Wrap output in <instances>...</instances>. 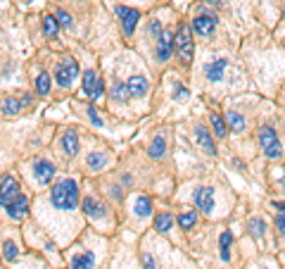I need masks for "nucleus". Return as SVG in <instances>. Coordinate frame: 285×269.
<instances>
[{"mask_svg": "<svg viewBox=\"0 0 285 269\" xmlns=\"http://www.w3.org/2000/svg\"><path fill=\"white\" fill-rule=\"evenodd\" d=\"M50 200L57 210H76L79 207V186L74 179H62L50 191Z\"/></svg>", "mask_w": 285, "mask_h": 269, "instance_id": "nucleus-1", "label": "nucleus"}, {"mask_svg": "<svg viewBox=\"0 0 285 269\" xmlns=\"http://www.w3.org/2000/svg\"><path fill=\"white\" fill-rule=\"evenodd\" d=\"M259 145H261L264 155L271 157V160H278V157L283 155V145L278 141L276 129H271V126H261V129H259Z\"/></svg>", "mask_w": 285, "mask_h": 269, "instance_id": "nucleus-2", "label": "nucleus"}, {"mask_svg": "<svg viewBox=\"0 0 285 269\" xmlns=\"http://www.w3.org/2000/svg\"><path fill=\"white\" fill-rule=\"evenodd\" d=\"M176 48H178V55L183 57V62H190V60H193L195 43H193V34H190V27H188V24H181V27H178Z\"/></svg>", "mask_w": 285, "mask_h": 269, "instance_id": "nucleus-3", "label": "nucleus"}, {"mask_svg": "<svg viewBox=\"0 0 285 269\" xmlns=\"http://www.w3.org/2000/svg\"><path fill=\"white\" fill-rule=\"evenodd\" d=\"M74 76H79V64H76L74 57H64V62L60 64V69H57V74H55V79H57V83H60L62 88H69Z\"/></svg>", "mask_w": 285, "mask_h": 269, "instance_id": "nucleus-4", "label": "nucleus"}, {"mask_svg": "<svg viewBox=\"0 0 285 269\" xmlns=\"http://www.w3.org/2000/svg\"><path fill=\"white\" fill-rule=\"evenodd\" d=\"M83 93H86L90 100H98L105 96V81L100 79L93 69H88L86 76H83Z\"/></svg>", "mask_w": 285, "mask_h": 269, "instance_id": "nucleus-5", "label": "nucleus"}, {"mask_svg": "<svg viewBox=\"0 0 285 269\" xmlns=\"http://www.w3.org/2000/svg\"><path fill=\"white\" fill-rule=\"evenodd\" d=\"M17 196H19L17 179H15V176H10V174H5V176L0 179V205L8 207Z\"/></svg>", "mask_w": 285, "mask_h": 269, "instance_id": "nucleus-6", "label": "nucleus"}, {"mask_svg": "<svg viewBox=\"0 0 285 269\" xmlns=\"http://www.w3.org/2000/svg\"><path fill=\"white\" fill-rule=\"evenodd\" d=\"M214 29H216V17H214V15L200 12V15L193 19V31H195L197 36H212Z\"/></svg>", "mask_w": 285, "mask_h": 269, "instance_id": "nucleus-7", "label": "nucleus"}, {"mask_svg": "<svg viewBox=\"0 0 285 269\" xmlns=\"http://www.w3.org/2000/svg\"><path fill=\"white\" fill-rule=\"evenodd\" d=\"M116 15H119V19H121V27H124V34L126 36H131L133 34L135 24H138V19H140V12L133 8H116Z\"/></svg>", "mask_w": 285, "mask_h": 269, "instance_id": "nucleus-8", "label": "nucleus"}, {"mask_svg": "<svg viewBox=\"0 0 285 269\" xmlns=\"http://www.w3.org/2000/svg\"><path fill=\"white\" fill-rule=\"evenodd\" d=\"M193 203H195L202 212H212L214 210V189L212 186H200V189H195Z\"/></svg>", "mask_w": 285, "mask_h": 269, "instance_id": "nucleus-9", "label": "nucleus"}, {"mask_svg": "<svg viewBox=\"0 0 285 269\" xmlns=\"http://www.w3.org/2000/svg\"><path fill=\"white\" fill-rule=\"evenodd\" d=\"M34 176L38 179V184H43V186H48L50 181H53L55 176V164L50 160H36L34 162Z\"/></svg>", "mask_w": 285, "mask_h": 269, "instance_id": "nucleus-10", "label": "nucleus"}, {"mask_svg": "<svg viewBox=\"0 0 285 269\" xmlns=\"http://www.w3.org/2000/svg\"><path fill=\"white\" fill-rule=\"evenodd\" d=\"M174 43H176V38L171 36L169 31H162L160 41H157V60L167 62L171 57V53H174Z\"/></svg>", "mask_w": 285, "mask_h": 269, "instance_id": "nucleus-11", "label": "nucleus"}, {"mask_svg": "<svg viewBox=\"0 0 285 269\" xmlns=\"http://www.w3.org/2000/svg\"><path fill=\"white\" fill-rule=\"evenodd\" d=\"M5 210H8L10 219H22V217H24V215L29 212V198L19 193V196L15 198V200H12V203H10V205L5 207Z\"/></svg>", "mask_w": 285, "mask_h": 269, "instance_id": "nucleus-12", "label": "nucleus"}, {"mask_svg": "<svg viewBox=\"0 0 285 269\" xmlns=\"http://www.w3.org/2000/svg\"><path fill=\"white\" fill-rule=\"evenodd\" d=\"M81 207H83V215L90 217V219H100V217L105 215V207L100 205V203L95 200V198H90V196L83 198V203H81Z\"/></svg>", "mask_w": 285, "mask_h": 269, "instance_id": "nucleus-13", "label": "nucleus"}, {"mask_svg": "<svg viewBox=\"0 0 285 269\" xmlns=\"http://www.w3.org/2000/svg\"><path fill=\"white\" fill-rule=\"evenodd\" d=\"M126 86H128V93H131L133 98H143V96L148 93V79H145V76H131Z\"/></svg>", "mask_w": 285, "mask_h": 269, "instance_id": "nucleus-14", "label": "nucleus"}, {"mask_svg": "<svg viewBox=\"0 0 285 269\" xmlns=\"http://www.w3.org/2000/svg\"><path fill=\"white\" fill-rule=\"evenodd\" d=\"M195 138H197V143H200V148L205 150V153H209V155H216V145H214V141H212V134L207 131V129H197L195 131Z\"/></svg>", "mask_w": 285, "mask_h": 269, "instance_id": "nucleus-15", "label": "nucleus"}, {"mask_svg": "<svg viewBox=\"0 0 285 269\" xmlns=\"http://www.w3.org/2000/svg\"><path fill=\"white\" fill-rule=\"evenodd\" d=\"M226 64H228V62H226L223 57H221V60H214V62H209L205 67L207 79H209V81H219L223 76V72H226Z\"/></svg>", "mask_w": 285, "mask_h": 269, "instance_id": "nucleus-16", "label": "nucleus"}, {"mask_svg": "<svg viewBox=\"0 0 285 269\" xmlns=\"http://www.w3.org/2000/svg\"><path fill=\"white\" fill-rule=\"evenodd\" d=\"M62 148L67 155H76L79 153V138H76V131H67L62 136Z\"/></svg>", "mask_w": 285, "mask_h": 269, "instance_id": "nucleus-17", "label": "nucleus"}, {"mask_svg": "<svg viewBox=\"0 0 285 269\" xmlns=\"http://www.w3.org/2000/svg\"><path fill=\"white\" fill-rule=\"evenodd\" d=\"M209 122H212L214 134L219 136V138H226V136H228V124H226V117H221V115H209Z\"/></svg>", "mask_w": 285, "mask_h": 269, "instance_id": "nucleus-18", "label": "nucleus"}, {"mask_svg": "<svg viewBox=\"0 0 285 269\" xmlns=\"http://www.w3.org/2000/svg\"><path fill=\"white\" fill-rule=\"evenodd\" d=\"M93 262H95L93 252H81L76 257H71V269H90Z\"/></svg>", "mask_w": 285, "mask_h": 269, "instance_id": "nucleus-19", "label": "nucleus"}, {"mask_svg": "<svg viewBox=\"0 0 285 269\" xmlns=\"http://www.w3.org/2000/svg\"><path fill=\"white\" fill-rule=\"evenodd\" d=\"M164 150H167V141H164L162 136H155V141H152L150 148H148L150 157L152 160H160V157H164Z\"/></svg>", "mask_w": 285, "mask_h": 269, "instance_id": "nucleus-20", "label": "nucleus"}, {"mask_svg": "<svg viewBox=\"0 0 285 269\" xmlns=\"http://www.w3.org/2000/svg\"><path fill=\"white\" fill-rule=\"evenodd\" d=\"M0 110H3V115L15 117V115H19V110H22V100H17V98H12V96H10V98L3 100Z\"/></svg>", "mask_w": 285, "mask_h": 269, "instance_id": "nucleus-21", "label": "nucleus"}, {"mask_svg": "<svg viewBox=\"0 0 285 269\" xmlns=\"http://www.w3.org/2000/svg\"><path fill=\"white\" fill-rule=\"evenodd\" d=\"M226 124H228L231 131L240 134L242 129H245V119H242V115H238V112H226Z\"/></svg>", "mask_w": 285, "mask_h": 269, "instance_id": "nucleus-22", "label": "nucleus"}, {"mask_svg": "<svg viewBox=\"0 0 285 269\" xmlns=\"http://www.w3.org/2000/svg\"><path fill=\"white\" fill-rule=\"evenodd\" d=\"M135 215H138V217L152 215V200L148 196H138V198H135Z\"/></svg>", "mask_w": 285, "mask_h": 269, "instance_id": "nucleus-23", "label": "nucleus"}, {"mask_svg": "<svg viewBox=\"0 0 285 269\" xmlns=\"http://www.w3.org/2000/svg\"><path fill=\"white\" fill-rule=\"evenodd\" d=\"M50 86H53V79H50V74H38V79H36V91H38V96H48L50 93Z\"/></svg>", "mask_w": 285, "mask_h": 269, "instance_id": "nucleus-24", "label": "nucleus"}, {"mask_svg": "<svg viewBox=\"0 0 285 269\" xmlns=\"http://www.w3.org/2000/svg\"><path fill=\"white\" fill-rule=\"evenodd\" d=\"M171 224H174V217H171L169 212H162V215H157V219H155V229L160 233H167L171 229Z\"/></svg>", "mask_w": 285, "mask_h": 269, "instance_id": "nucleus-25", "label": "nucleus"}, {"mask_svg": "<svg viewBox=\"0 0 285 269\" xmlns=\"http://www.w3.org/2000/svg\"><path fill=\"white\" fill-rule=\"evenodd\" d=\"M105 162H107L105 153H90V155H88V160H86V164H88V169L100 171L102 167H105Z\"/></svg>", "mask_w": 285, "mask_h": 269, "instance_id": "nucleus-26", "label": "nucleus"}, {"mask_svg": "<svg viewBox=\"0 0 285 269\" xmlns=\"http://www.w3.org/2000/svg\"><path fill=\"white\" fill-rule=\"evenodd\" d=\"M195 222H197V212H193V210H190V212H183V215L178 217V226H181V229H193Z\"/></svg>", "mask_w": 285, "mask_h": 269, "instance_id": "nucleus-27", "label": "nucleus"}, {"mask_svg": "<svg viewBox=\"0 0 285 269\" xmlns=\"http://www.w3.org/2000/svg\"><path fill=\"white\" fill-rule=\"evenodd\" d=\"M43 29H45V34H48V36L53 38V36H57V29H60V22H57L55 17H50V15H48V17L43 19Z\"/></svg>", "mask_w": 285, "mask_h": 269, "instance_id": "nucleus-28", "label": "nucleus"}, {"mask_svg": "<svg viewBox=\"0 0 285 269\" xmlns=\"http://www.w3.org/2000/svg\"><path fill=\"white\" fill-rule=\"evenodd\" d=\"M231 243H233V236H231V231H223L221 233V257L223 260H228V248H231Z\"/></svg>", "mask_w": 285, "mask_h": 269, "instance_id": "nucleus-29", "label": "nucleus"}, {"mask_svg": "<svg viewBox=\"0 0 285 269\" xmlns=\"http://www.w3.org/2000/svg\"><path fill=\"white\" fill-rule=\"evenodd\" d=\"M112 96H114L116 100H124V98H128L131 93H128V86H126V83H116L114 88H112Z\"/></svg>", "mask_w": 285, "mask_h": 269, "instance_id": "nucleus-30", "label": "nucleus"}, {"mask_svg": "<svg viewBox=\"0 0 285 269\" xmlns=\"http://www.w3.org/2000/svg\"><path fill=\"white\" fill-rule=\"evenodd\" d=\"M249 231L254 233V236H264V222L261 219H252L249 222Z\"/></svg>", "mask_w": 285, "mask_h": 269, "instance_id": "nucleus-31", "label": "nucleus"}, {"mask_svg": "<svg viewBox=\"0 0 285 269\" xmlns=\"http://www.w3.org/2000/svg\"><path fill=\"white\" fill-rule=\"evenodd\" d=\"M15 257H17V245H15V243L12 241H8L5 243V260H15Z\"/></svg>", "mask_w": 285, "mask_h": 269, "instance_id": "nucleus-32", "label": "nucleus"}, {"mask_svg": "<svg viewBox=\"0 0 285 269\" xmlns=\"http://www.w3.org/2000/svg\"><path fill=\"white\" fill-rule=\"evenodd\" d=\"M57 22H60V27H67V29L71 27V17L64 12V10H60V12H57Z\"/></svg>", "mask_w": 285, "mask_h": 269, "instance_id": "nucleus-33", "label": "nucleus"}, {"mask_svg": "<svg viewBox=\"0 0 285 269\" xmlns=\"http://www.w3.org/2000/svg\"><path fill=\"white\" fill-rule=\"evenodd\" d=\"M276 229L285 236V212H278L276 215Z\"/></svg>", "mask_w": 285, "mask_h": 269, "instance_id": "nucleus-34", "label": "nucleus"}, {"mask_svg": "<svg viewBox=\"0 0 285 269\" xmlns=\"http://www.w3.org/2000/svg\"><path fill=\"white\" fill-rule=\"evenodd\" d=\"M88 115H90V122H93V124H95V126H102V119H100L98 110H95V108H90V110H88Z\"/></svg>", "mask_w": 285, "mask_h": 269, "instance_id": "nucleus-35", "label": "nucleus"}, {"mask_svg": "<svg viewBox=\"0 0 285 269\" xmlns=\"http://www.w3.org/2000/svg\"><path fill=\"white\" fill-rule=\"evenodd\" d=\"M150 31H152V34H155V36H162V27H160V22H157V19H152Z\"/></svg>", "mask_w": 285, "mask_h": 269, "instance_id": "nucleus-36", "label": "nucleus"}, {"mask_svg": "<svg viewBox=\"0 0 285 269\" xmlns=\"http://www.w3.org/2000/svg\"><path fill=\"white\" fill-rule=\"evenodd\" d=\"M143 262H145V269H155V260H152V255H143Z\"/></svg>", "mask_w": 285, "mask_h": 269, "instance_id": "nucleus-37", "label": "nucleus"}, {"mask_svg": "<svg viewBox=\"0 0 285 269\" xmlns=\"http://www.w3.org/2000/svg\"><path fill=\"white\" fill-rule=\"evenodd\" d=\"M186 96H188V88L178 86V88H176V98H186Z\"/></svg>", "mask_w": 285, "mask_h": 269, "instance_id": "nucleus-38", "label": "nucleus"}, {"mask_svg": "<svg viewBox=\"0 0 285 269\" xmlns=\"http://www.w3.org/2000/svg\"><path fill=\"white\" fill-rule=\"evenodd\" d=\"M273 210H278V212H285V203H280V200H273Z\"/></svg>", "mask_w": 285, "mask_h": 269, "instance_id": "nucleus-39", "label": "nucleus"}, {"mask_svg": "<svg viewBox=\"0 0 285 269\" xmlns=\"http://www.w3.org/2000/svg\"><path fill=\"white\" fill-rule=\"evenodd\" d=\"M202 3H209V5H219V0H202Z\"/></svg>", "mask_w": 285, "mask_h": 269, "instance_id": "nucleus-40", "label": "nucleus"}, {"mask_svg": "<svg viewBox=\"0 0 285 269\" xmlns=\"http://www.w3.org/2000/svg\"><path fill=\"white\" fill-rule=\"evenodd\" d=\"M283 191H285V184H283Z\"/></svg>", "mask_w": 285, "mask_h": 269, "instance_id": "nucleus-41", "label": "nucleus"}]
</instances>
